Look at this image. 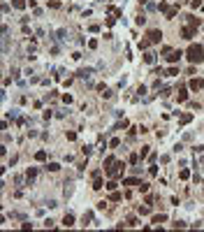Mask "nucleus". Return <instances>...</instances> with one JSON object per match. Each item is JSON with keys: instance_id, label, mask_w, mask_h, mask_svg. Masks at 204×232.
<instances>
[{"instance_id": "nucleus-1", "label": "nucleus", "mask_w": 204, "mask_h": 232, "mask_svg": "<svg viewBox=\"0 0 204 232\" xmlns=\"http://www.w3.org/2000/svg\"><path fill=\"white\" fill-rule=\"evenodd\" d=\"M186 58H188L190 63H202L204 60V47L202 44H190L188 49H186Z\"/></svg>"}, {"instance_id": "nucleus-2", "label": "nucleus", "mask_w": 204, "mask_h": 232, "mask_svg": "<svg viewBox=\"0 0 204 232\" xmlns=\"http://www.w3.org/2000/svg\"><path fill=\"white\" fill-rule=\"evenodd\" d=\"M123 167H125V163L116 160V163L111 165V167H107L105 172H107V176H109V179H116V176H121V174H123Z\"/></svg>"}, {"instance_id": "nucleus-3", "label": "nucleus", "mask_w": 204, "mask_h": 232, "mask_svg": "<svg viewBox=\"0 0 204 232\" xmlns=\"http://www.w3.org/2000/svg\"><path fill=\"white\" fill-rule=\"evenodd\" d=\"M158 10H160L162 14L167 16V19H174V16L179 14V5H176V7H169L167 2H160V7H158Z\"/></svg>"}, {"instance_id": "nucleus-4", "label": "nucleus", "mask_w": 204, "mask_h": 232, "mask_svg": "<svg viewBox=\"0 0 204 232\" xmlns=\"http://www.w3.org/2000/svg\"><path fill=\"white\" fill-rule=\"evenodd\" d=\"M146 40L151 44H160V40H162V30L160 28H151V30L146 33Z\"/></svg>"}, {"instance_id": "nucleus-5", "label": "nucleus", "mask_w": 204, "mask_h": 232, "mask_svg": "<svg viewBox=\"0 0 204 232\" xmlns=\"http://www.w3.org/2000/svg\"><path fill=\"white\" fill-rule=\"evenodd\" d=\"M181 56H183V51H176V49H172V51H169L165 58H167V63H169V65H176L179 60H181Z\"/></svg>"}, {"instance_id": "nucleus-6", "label": "nucleus", "mask_w": 204, "mask_h": 232, "mask_svg": "<svg viewBox=\"0 0 204 232\" xmlns=\"http://www.w3.org/2000/svg\"><path fill=\"white\" fill-rule=\"evenodd\" d=\"M195 28H190V26H186V28H181V35H183V40H193L195 37Z\"/></svg>"}, {"instance_id": "nucleus-7", "label": "nucleus", "mask_w": 204, "mask_h": 232, "mask_svg": "<svg viewBox=\"0 0 204 232\" xmlns=\"http://www.w3.org/2000/svg\"><path fill=\"white\" fill-rule=\"evenodd\" d=\"M35 176H37V169H35V167H28V169H26V181H28V186L35 181Z\"/></svg>"}, {"instance_id": "nucleus-8", "label": "nucleus", "mask_w": 204, "mask_h": 232, "mask_svg": "<svg viewBox=\"0 0 204 232\" xmlns=\"http://www.w3.org/2000/svg\"><path fill=\"white\" fill-rule=\"evenodd\" d=\"M176 100H179V102H186V100H188V91L183 88V86H179V91H176Z\"/></svg>"}, {"instance_id": "nucleus-9", "label": "nucleus", "mask_w": 204, "mask_h": 232, "mask_svg": "<svg viewBox=\"0 0 204 232\" xmlns=\"http://www.w3.org/2000/svg\"><path fill=\"white\" fill-rule=\"evenodd\" d=\"M90 74H93V68H81L77 72V77H79V79H88Z\"/></svg>"}, {"instance_id": "nucleus-10", "label": "nucleus", "mask_w": 204, "mask_h": 232, "mask_svg": "<svg viewBox=\"0 0 204 232\" xmlns=\"http://www.w3.org/2000/svg\"><path fill=\"white\" fill-rule=\"evenodd\" d=\"M156 60H158V56L153 51H146L144 53V63H148V65H156Z\"/></svg>"}, {"instance_id": "nucleus-11", "label": "nucleus", "mask_w": 204, "mask_h": 232, "mask_svg": "<svg viewBox=\"0 0 204 232\" xmlns=\"http://www.w3.org/2000/svg\"><path fill=\"white\" fill-rule=\"evenodd\" d=\"M186 23H188L190 28H195V30H197V28H199V19H195L193 14H188V16H186Z\"/></svg>"}, {"instance_id": "nucleus-12", "label": "nucleus", "mask_w": 204, "mask_h": 232, "mask_svg": "<svg viewBox=\"0 0 204 232\" xmlns=\"http://www.w3.org/2000/svg\"><path fill=\"white\" fill-rule=\"evenodd\" d=\"M139 184H141V181L137 179V174H135V176H128V179H123V186H137V188H139Z\"/></svg>"}, {"instance_id": "nucleus-13", "label": "nucleus", "mask_w": 204, "mask_h": 232, "mask_svg": "<svg viewBox=\"0 0 204 232\" xmlns=\"http://www.w3.org/2000/svg\"><path fill=\"white\" fill-rule=\"evenodd\" d=\"M190 121H193V114H190V111H186V114L179 116V123H181V126H188Z\"/></svg>"}, {"instance_id": "nucleus-14", "label": "nucleus", "mask_w": 204, "mask_h": 232, "mask_svg": "<svg viewBox=\"0 0 204 232\" xmlns=\"http://www.w3.org/2000/svg\"><path fill=\"white\" fill-rule=\"evenodd\" d=\"M188 88H190V91H199V88H204V81H199V79H190Z\"/></svg>"}, {"instance_id": "nucleus-15", "label": "nucleus", "mask_w": 204, "mask_h": 232, "mask_svg": "<svg viewBox=\"0 0 204 232\" xmlns=\"http://www.w3.org/2000/svg\"><path fill=\"white\" fill-rule=\"evenodd\" d=\"M12 7H14V10H26L28 2L26 0H12Z\"/></svg>"}, {"instance_id": "nucleus-16", "label": "nucleus", "mask_w": 204, "mask_h": 232, "mask_svg": "<svg viewBox=\"0 0 204 232\" xmlns=\"http://www.w3.org/2000/svg\"><path fill=\"white\" fill-rule=\"evenodd\" d=\"M63 225L65 227H72L74 225V216H72V214H65V216H63Z\"/></svg>"}, {"instance_id": "nucleus-17", "label": "nucleus", "mask_w": 204, "mask_h": 232, "mask_svg": "<svg viewBox=\"0 0 204 232\" xmlns=\"http://www.w3.org/2000/svg\"><path fill=\"white\" fill-rule=\"evenodd\" d=\"M114 163H116V158H114V156H107V158L102 160V167L107 169V167H111V165H114Z\"/></svg>"}, {"instance_id": "nucleus-18", "label": "nucleus", "mask_w": 204, "mask_h": 232, "mask_svg": "<svg viewBox=\"0 0 204 232\" xmlns=\"http://www.w3.org/2000/svg\"><path fill=\"white\" fill-rule=\"evenodd\" d=\"M102 186H105L102 184V176H95L93 179V190H102Z\"/></svg>"}, {"instance_id": "nucleus-19", "label": "nucleus", "mask_w": 204, "mask_h": 232, "mask_svg": "<svg viewBox=\"0 0 204 232\" xmlns=\"http://www.w3.org/2000/svg\"><path fill=\"white\" fill-rule=\"evenodd\" d=\"M35 160H37V163H44V160H47V151H44V149H42V151H37L35 153Z\"/></svg>"}, {"instance_id": "nucleus-20", "label": "nucleus", "mask_w": 204, "mask_h": 232, "mask_svg": "<svg viewBox=\"0 0 204 232\" xmlns=\"http://www.w3.org/2000/svg\"><path fill=\"white\" fill-rule=\"evenodd\" d=\"M90 218H93V214H90V211H86V214H84V218H81V225H88V223H90Z\"/></svg>"}, {"instance_id": "nucleus-21", "label": "nucleus", "mask_w": 204, "mask_h": 232, "mask_svg": "<svg viewBox=\"0 0 204 232\" xmlns=\"http://www.w3.org/2000/svg\"><path fill=\"white\" fill-rule=\"evenodd\" d=\"M176 74H179V68H176V65H172V68L165 72V77H176Z\"/></svg>"}, {"instance_id": "nucleus-22", "label": "nucleus", "mask_w": 204, "mask_h": 232, "mask_svg": "<svg viewBox=\"0 0 204 232\" xmlns=\"http://www.w3.org/2000/svg\"><path fill=\"white\" fill-rule=\"evenodd\" d=\"M137 47H139L141 51H146V49L151 47V42H148V40H139V44H137Z\"/></svg>"}, {"instance_id": "nucleus-23", "label": "nucleus", "mask_w": 204, "mask_h": 232, "mask_svg": "<svg viewBox=\"0 0 204 232\" xmlns=\"http://www.w3.org/2000/svg\"><path fill=\"white\" fill-rule=\"evenodd\" d=\"M167 221V216H165V214H158V216H153V223H158V225H160V223H165Z\"/></svg>"}, {"instance_id": "nucleus-24", "label": "nucleus", "mask_w": 204, "mask_h": 232, "mask_svg": "<svg viewBox=\"0 0 204 232\" xmlns=\"http://www.w3.org/2000/svg\"><path fill=\"white\" fill-rule=\"evenodd\" d=\"M7 118H12V121L19 118V109H10V111H7Z\"/></svg>"}, {"instance_id": "nucleus-25", "label": "nucleus", "mask_w": 204, "mask_h": 232, "mask_svg": "<svg viewBox=\"0 0 204 232\" xmlns=\"http://www.w3.org/2000/svg\"><path fill=\"white\" fill-rule=\"evenodd\" d=\"M65 137H67V142H74V139H77V132H74V130H67V132H65Z\"/></svg>"}, {"instance_id": "nucleus-26", "label": "nucleus", "mask_w": 204, "mask_h": 232, "mask_svg": "<svg viewBox=\"0 0 204 232\" xmlns=\"http://www.w3.org/2000/svg\"><path fill=\"white\" fill-rule=\"evenodd\" d=\"M169 95H172V88H169V86H165V88L160 91V98H169Z\"/></svg>"}, {"instance_id": "nucleus-27", "label": "nucleus", "mask_w": 204, "mask_h": 232, "mask_svg": "<svg viewBox=\"0 0 204 232\" xmlns=\"http://www.w3.org/2000/svg\"><path fill=\"white\" fill-rule=\"evenodd\" d=\"M123 128H128V121H125V118L116 123V126H114V130H123Z\"/></svg>"}, {"instance_id": "nucleus-28", "label": "nucleus", "mask_w": 204, "mask_h": 232, "mask_svg": "<svg viewBox=\"0 0 204 232\" xmlns=\"http://www.w3.org/2000/svg\"><path fill=\"white\" fill-rule=\"evenodd\" d=\"M47 169H49V172H58V169H60V165H58V163H49Z\"/></svg>"}, {"instance_id": "nucleus-29", "label": "nucleus", "mask_w": 204, "mask_h": 232, "mask_svg": "<svg viewBox=\"0 0 204 232\" xmlns=\"http://www.w3.org/2000/svg\"><path fill=\"white\" fill-rule=\"evenodd\" d=\"M135 21H137V26H144V23H146V16H144V14H137Z\"/></svg>"}, {"instance_id": "nucleus-30", "label": "nucleus", "mask_w": 204, "mask_h": 232, "mask_svg": "<svg viewBox=\"0 0 204 232\" xmlns=\"http://www.w3.org/2000/svg\"><path fill=\"white\" fill-rule=\"evenodd\" d=\"M188 176H190V169H181V172H179V179H183V181H186Z\"/></svg>"}, {"instance_id": "nucleus-31", "label": "nucleus", "mask_w": 204, "mask_h": 232, "mask_svg": "<svg viewBox=\"0 0 204 232\" xmlns=\"http://www.w3.org/2000/svg\"><path fill=\"white\" fill-rule=\"evenodd\" d=\"M139 214H141V216H146V214H151V204H146V207H139Z\"/></svg>"}, {"instance_id": "nucleus-32", "label": "nucleus", "mask_w": 204, "mask_h": 232, "mask_svg": "<svg viewBox=\"0 0 204 232\" xmlns=\"http://www.w3.org/2000/svg\"><path fill=\"white\" fill-rule=\"evenodd\" d=\"M102 98H107V100L114 98V91H111V88H105V91H102Z\"/></svg>"}, {"instance_id": "nucleus-33", "label": "nucleus", "mask_w": 204, "mask_h": 232, "mask_svg": "<svg viewBox=\"0 0 204 232\" xmlns=\"http://www.w3.org/2000/svg\"><path fill=\"white\" fill-rule=\"evenodd\" d=\"M148 149H151V146H141V151H139V160H141V158H146V156H148Z\"/></svg>"}, {"instance_id": "nucleus-34", "label": "nucleus", "mask_w": 204, "mask_h": 232, "mask_svg": "<svg viewBox=\"0 0 204 232\" xmlns=\"http://www.w3.org/2000/svg\"><path fill=\"white\" fill-rule=\"evenodd\" d=\"M128 163H130V165H137V163H139V156H137V153H132L130 158H128Z\"/></svg>"}, {"instance_id": "nucleus-35", "label": "nucleus", "mask_w": 204, "mask_h": 232, "mask_svg": "<svg viewBox=\"0 0 204 232\" xmlns=\"http://www.w3.org/2000/svg\"><path fill=\"white\" fill-rule=\"evenodd\" d=\"M81 153H84V156H86V158H88V156H90V153H93V146H81Z\"/></svg>"}, {"instance_id": "nucleus-36", "label": "nucleus", "mask_w": 204, "mask_h": 232, "mask_svg": "<svg viewBox=\"0 0 204 232\" xmlns=\"http://www.w3.org/2000/svg\"><path fill=\"white\" fill-rule=\"evenodd\" d=\"M109 200H111V202H118V200H121V193H116V190H111Z\"/></svg>"}, {"instance_id": "nucleus-37", "label": "nucleus", "mask_w": 204, "mask_h": 232, "mask_svg": "<svg viewBox=\"0 0 204 232\" xmlns=\"http://www.w3.org/2000/svg\"><path fill=\"white\" fill-rule=\"evenodd\" d=\"M116 186H118V184H116V181L111 179V181H107V186H105V188H107V190H116Z\"/></svg>"}, {"instance_id": "nucleus-38", "label": "nucleus", "mask_w": 204, "mask_h": 232, "mask_svg": "<svg viewBox=\"0 0 204 232\" xmlns=\"http://www.w3.org/2000/svg\"><path fill=\"white\" fill-rule=\"evenodd\" d=\"M109 146H111V149H116V146H121V139H118V137H114V139H111V142H109Z\"/></svg>"}, {"instance_id": "nucleus-39", "label": "nucleus", "mask_w": 204, "mask_h": 232, "mask_svg": "<svg viewBox=\"0 0 204 232\" xmlns=\"http://www.w3.org/2000/svg\"><path fill=\"white\" fill-rule=\"evenodd\" d=\"M190 109H195V111H202V105H199V102H190Z\"/></svg>"}, {"instance_id": "nucleus-40", "label": "nucleus", "mask_w": 204, "mask_h": 232, "mask_svg": "<svg viewBox=\"0 0 204 232\" xmlns=\"http://www.w3.org/2000/svg\"><path fill=\"white\" fill-rule=\"evenodd\" d=\"M49 7H53V10H60V2H58V0H51V2H49Z\"/></svg>"}, {"instance_id": "nucleus-41", "label": "nucleus", "mask_w": 204, "mask_h": 232, "mask_svg": "<svg viewBox=\"0 0 204 232\" xmlns=\"http://www.w3.org/2000/svg\"><path fill=\"white\" fill-rule=\"evenodd\" d=\"M148 186H151V184H139V193H146Z\"/></svg>"}, {"instance_id": "nucleus-42", "label": "nucleus", "mask_w": 204, "mask_h": 232, "mask_svg": "<svg viewBox=\"0 0 204 232\" xmlns=\"http://www.w3.org/2000/svg\"><path fill=\"white\" fill-rule=\"evenodd\" d=\"M156 160H158V156H156V153H148V163L153 165V163H156Z\"/></svg>"}, {"instance_id": "nucleus-43", "label": "nucleus", "mask_w": 204, "mask_h": 232, "mask_svg": "<svg viewBox=\"0 0 204 232\" xmlns=\"http://www.w3.org/2000/svg\"><path fill=\"white\" fill-rule=\"evenodd\" d=\"M128 225H139V223H137L135 216H130V218H128Z\"/></svg>"}, {"instance_id": "nucleus-44", "label": "nucleus", "mask_w": 204, "mask_h": 232, "mask_svg": "<svg viewBox=\"0 0 204 232\" xmlns=\"http://www.w3.org/2000/svg\"><path fill=\"white\" fill-rule=\"evenodd\" d=\"M181 151H183V144H181V142H179V144H176V146H174V153H181Z\"/></svg>"}, {"instance_id": "nucleus-45", "label": "nucleus", "mask_w": 204, "mask_h": 232, "mask_svg": "<svg viewBox=\"0 0 204 232\" xmlns=\"http://www.w3.org/2000/svg\"><path fill=\"white\" fill-rule=\"evenodd\" d=\"M88 30H90V33H98L100 26H98V23H93V26H88Z\"/></svg>"}, {"instance_id": "nucleus-46", "label": "nucleus", "mask_w": 204, "mask_h": 232, "mask_svg": "<svg viewBox=\"0 0 204 232\" xmlns=\"http://www.w3.org/2000/svg\"><path fill=\"white\" fill-rule=\"evenodd\" d=\"M202 28H204V23H202Z\"/></svg>"}, {"instance_id": "nucleus-47", "label": "nucleus", "mask_w": 204, "mask_h": 232, "mask_svg": "<svg viewBox=\"0 0 204 232\" xmlns=\"http://www.w3.org/2000/svg\"><path fill=\"white\" fill-rule=\"evenodd\" d=\"M202 10H204V5H202Z\"/></svg>"}]
</instances>
